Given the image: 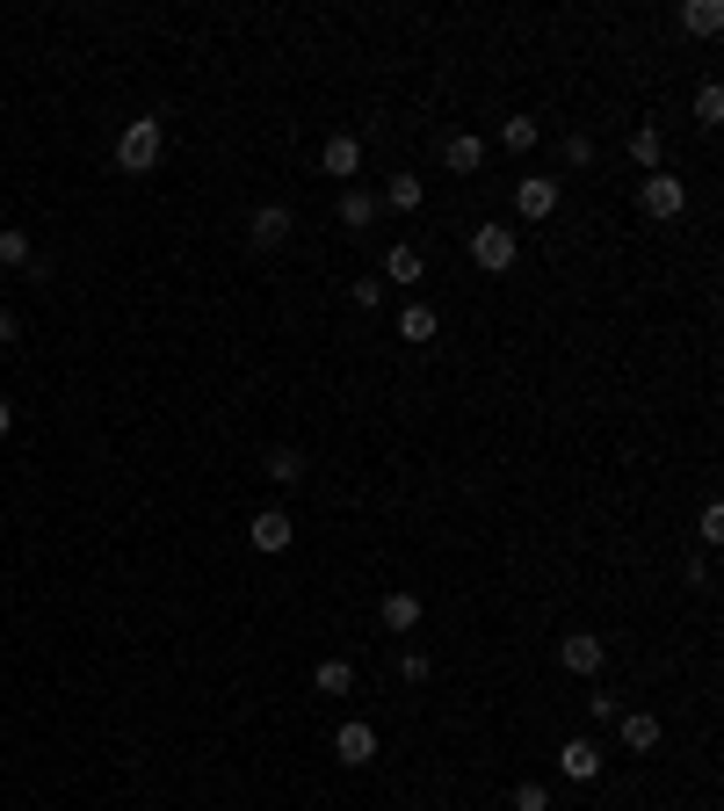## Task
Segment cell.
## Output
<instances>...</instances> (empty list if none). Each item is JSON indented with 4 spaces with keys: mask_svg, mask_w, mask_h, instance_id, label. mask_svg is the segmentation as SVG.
I'll list each match as a JSON object with an SVG mask.
<instances>
[{
    "mask_svg": "<svg viewBox=\"0 0 724 811\" xmlns=\"http://www.w3.org/2000/svg\"><path fill=\"white\" fill-rule=\"evenodd\" d=\"M160 153H167V131H160V117H131L117 139V167L123 174H153Z\"/></svg>",
    "mask_w": 724,
    "mask_h": 811,
    "instance_id": "obj_1",
    "label": "cell"
},
{
    "mask_svg": "<svg viewBox=\"0 0 724 811\" xmlns=\"http://www.w3.org/2000/svg\"><path fill=\"white\" fill-rule=\"evenodd\" d=\"M515 254H522V240L515 232H507V224H471V261H479L485 276H507V268H515Z\"/></svg>",
    "mask_w": 724,
    "mask_h": 811,
    "instance_id": "obj_2",
    "label": "cell"
},
{
    "mask_svg": "<svg viewBox=\"0 0 724 811\" xmlns=\"http://www.w3.org/2000/svg\"><path fill=\"white\" fill-rule=\"evenodd\" d=\"M638 210H645V218H659V224L681 218V210H689V182H681V174H667V167L645 174V182H638Z\"/></svg>",
    "mask_w": 724,
    "mask_h": 811,
    "instance_id": "obj_3",
    "label": "cell"
},
{
    "mask_svg": "<svg viewBox=\"0 0 724 811\" xmlns=\"http://www.w3.org/2000/svg\"><path fill=\"white\" fill-rule=\"evenodd\" d=\"M246 544H254V551H268V558H276V551H290V544H297L290 507H261V515L246 522Z\"/></svg>",
    "mask_w": 724,
    "mask_h": 811,
    "instance_id": "obj_4",
    "label": "cell"
},
{
    "mask_svg": "<svg viewBox=\"0 0 724 811\" xmlns=\"http://www.w3.org/2000/svg\"><path fill=\"white\" fill-rule=\"evenodd\" d=\"M290 204H261L254 218H246V246H254V254H276L283 240H290Z\"/></svg>",
    "mask_w": 724,
    "mask_h": 811,
    "instance_id": "obj_5",
    "label": "cell"
},
{
    "mask_svg": "<svg viewBox=\"0 0 724 811\" xmlns=\"http://www.w3.org/2000/svg\"><path fill=\"white\" fill-rule=\"evenodd\" d=\"M333 760H341V768H370V760H377V725H362V717L333 725Z\"/></svg>",
    "mask_w": 724,
    "mask_h": 811,
    "instance_id": "obj_6",
    "label": "cell"
},
{
    "mask_svg": "<svg viewBox=\"0 0 724 811\" xmlns=\"http://www.w3.org/2000/svg\"><path fill=\"white\" fill-rule=\"evenodd\" d=\"M602 659H608V645L594 638V631H566V638H558V667L580 673V681H586V673H602Z\"/></svg>",
    "mask_w": 724,
    "mask_h": 811,
    "instance_id": "obj_7",
    "label": "cell"
},
{
    "mask_svg": "<svg viewBox=\"0 0 724 811\" xmlns=\"http://www.w3.org/2000/svg\"><path fill=\"white\" fill-rule=\"evenodd\" d=\"M319 167H327L341 189H355V174H362V139H355V131H333V139L319 145Z\"/></svg>",
    "mask_w": 724,
    "mask_h": 811,
    "instance_id": "obj_8",
    "label": "cell"
},
{
    "mask_svg": "<svg viewBox=\"0 0 724 811\" xmlns=\"http://www.w3.org/2000/svg\"><path fill=\"white\" fill-rule=\"evenodd\" d=\"M420 276H428V254H420V246H384L377 283H398V291H406V283H420Z\"/></svg>",
    "mask_w": 724,
    "mask_h": 811,
    "instance_id": "obj_9",
    "label": "cell"
},
{
    "mask_svg": "<svg viewBox=\"0 0 724 811\" xmlns=\"http://www.w3.org/2000/svg\"><path fill=\"white\" fill-rule=\"evenodd\" d=\"M515 210H522L529 224H544V218L558 210V182H551V174H529V182L515 189Z\"/></svg>",
    "mask_w": 724,
    "mask_h": 811,
    "instance_id": "obj_10",
    "label": "cell"
},
{
    "mask_svg": "<svg viewBox=\"0 0 724 811\" xmlns=\"http://www.w3.org/2000/svg\"><path fill=\"white\" fill-rule=\"evenodd\" d=\"M616 732H623V746H630V754H659V739H667V725H659L652 710H630V717H616Z\"/></svg>",
    "mask_w": 724,
    "mask_h": 811,
    "instance_id": "obj_11",
    "label": "cell"
},
{
    "mask_svg": "<svg viewBox=\"0 0 724 811\" xmlns=\"http://www.w3.org/2000/svg\"><path fill=\"white\" fill-rule=\"evenodd\" d=\"M558 768H566V782H594V776H602V746H594V739H566V746H558Z\"/></svg>",
    "mask_w": 724,
    "mask_h": 811,
    "instance_id": "obj_12",
    "label": "cell"
},
{
    "mask_svg": "<svg viewBox=\"0 0 724 811\" xmlns=\"http://www.w3.org/2000/svg\"><path fill=\"white\" fill-rule=\"evenodd\" d=\"M377 623H384V631H398V638H406V631H420V594L392 588V594L377 602Z\"/></svg>",
    "mask_w": 724,
    "mask_h": 811,
    "instance_id": "obj_13",
    "label": "cell"
},
{
    "mask_svg": "<svg viewBox=\"0 0 724 811\" xmlns=\"http://www.w3.org/2000/svg\"><path fill=\"white\" fill-rule=\"evenodd\" d=\"M442 167H449V174H479V167H485V139H471V131H449V139H442Z\"/></svg>",
    "mask_w": 724,
    "mask_h": 811,
    "instance_id": "obj_14",
    "label": "cell"
},
{
    "mask_svg": "<svg viewBox=\"0 0 724 811\" xmlns=\"http://www.w3.org/2000/svg\"><path fill=\"white\" fill-rule=\"evenodd\" d=\"M377 204L406 218V210H420V204H428V182H420V174H392V182H384V196H377Z\"/></svg>",
    "mask_w": 724,
    "mask_h": 811,
    "instance_id": "obj_15",
    "label": "cell"
},
{
    "mask_svg": "<svg viewBox=\"0 0 724 811\" xmlns=\"http://www.w3.org/2000/svg\"><path fill=\"white\" fill-rule=\"evenodd\" d=\"M442 333V319H435V305H398V341H435Z\"/></svg>",
    "mask_w": 724,
    "mask_h": 811,
    "instance_id": "obj_16",
    "label": "cell"
},
{
    "mask_svg": "<svg viewBox=\"0 0 724 811\" xmlns=\"http://www.w3.org/2000/svg\"><path fill=\"white\" fill-rule=\"evenodd\" d=\"M377 196H370V189H341V224H348V232H370V224H377Z\"/></svg>",
    "mask_w": 724,
    "mask_h": 811,
    "instance_id": "obj_17",
    "label": "cell"
},
{
    "mask_svg": "<svg viewBox=\"0 0 724 811\" xmlns=\"http://www.w3.org/2000/svg\"><path fill=\"white\" fill-rule=\"evenodd\" d=\"M261 479H268V485H297V479H305V457H297V449H268V457H261Z\"/></svg>",
    "mask_w": 724,
    "mask_h": 811,
    "instance_id": "obj_18",
    "label": "cell"
},
{
    "mask_svg": "<svg viewBox=\"0 0 724 811\" xmlns=\"http://www.w3.org/2000/svg\"><path fill=\"white\" fill-rule=\"evenodd\" d=\"M311 689H319V695H348V689H355V667H348V659H319V667H311Z\"/></svg>",
    "mask_w": 724,
    "mask_h": 811,
    "instance_id": "obj_19",
    "label": "cell"
},
{
    "mask_svg": "<svg viewBox=\"0 0 724 811\" xmlns=\"http://www.w3.org/2000/svg\"><path fill=\"white\" fill-rule=\"evenodd\" d=\"M681 30H689V36H717L724 8H717V0H689V8H681Z\"/></svg>",
    "mask_w": 724,
    "mask_h": 811,
    "instance_id": "obj_20",
    "label": "cell"
},
{
    "mask_svg": "<svg viewBox=\"0 0 724 811\" xmlns=\"http://www.w3.org/2000/svg\"><path fill=\"white\" fill-rule=\"evenodd\" d=\"M536 139H544V123H536V117H501V145H507V153H536Z\"/></svg>",
    "mask_w": 724,
    "mask_h": 811,
    "instance_id": "obj_21",
    "label": "cell"
},
{
    "mask_svg": "<svg viewBox=\"0 0 724 811\" xmlns=\"http://www.w3.org/2000/svg\"><path fill=\"white\" fill-rule=\"evenodd\" d=\"M0 261H8V268H30V261H36V246H30L22 224H0Z\"/></svg>",
    "mask_w": 724,
    "mask_h": 811,
    "instance_id": "obj_22",
    "label": "cell"
},
{
    "mask_svg": "<svg viewBox=\"0 0 724 811\" xmlns=\"http://www.w3.org/2000/svg\"><path fill=\"white\" fill-rule=\"evenodd\" d=\"M695 123H703V131H717V123H724V87L717 80L695 87Z\"/></svg>",
    "mask_w": 724,
    "mask_h": 811,
    "instance_id": "obj_23",
    "label": "cell"
},
{
    "mask_svg": "<svg viewBox=\"0 0 724 811\" xmlns=\"http://www.w3.org/2000/svg\"><path fill=\"white\" fill-rule=\"evenodd\" d=\"M630 160H638L645 174H659V123H638V131H630Z\"/></svg>",
    "mask_w": 724,
    "mask_h": 811,
    "instance_id": "obj_24",
    "label": "cell"
},
{
    "mask_svg": "<svg viewBox=\"0 0 724 811\" xmlns=\"http://www.w3.org/2000/svg\"><path fill=\"white\" fill-rule=\"evenodd\" d=\"M428 673H435V659L420 653V645H406V653H398V681H414V689H420Z\"/></svg>",
    "mask_w": 724,
    "mask_h": 811,
    "instance_id": "obj_25",
    "label": "cell"
},
{
    "mask_svg": "<svg viewBox=\"0 0 724 811\" xmlns=\"http://www.w3.org/2000/svg\"><path fill=\"white\" fill-rule=\"evenodd\" d=\"M348 305H355V311H377L384 305V283L377 276H355V283H348Z\"/></svg>",
    "mask_w": 724,
    "mask_h": 811,
    "instance_id": "obj_26",
    "label": "cell"
},
{
    "mask_svg": "<svg viewBox=\"0 0 724 811\" xmlns=\"http://www.w3.org/2000/svg\"><path fill=\"white\" fill-rule=\"evenodd\" d=\"M507 804H515V811H551V790H544V782H515Z\"/></svg>",
    "mask_w": 724,
    "mask_h": 811,
    "instance_id": "obj_27",
    "label": "cell"
},
{
    "mask_svg": "<svg viewBox=\"0 0 724 811\" xmlns=\"http://www.w3.org/2000/svg\"><path fill=\"white\" fill-rule=\"evenodd\" d=\"M695 536H703L710 551H717V544H724V507H717V501H710L703 515H695Z\"/></svg>",
    "mask_w": 724,
    "mask_h": 811,
    "instance_id": "obj_28",
    "label": "cell"
},
{
    "mask_svg": "<svg viewBox=\"0 0 724 811\" xmlns=\"http://www.w3.org/2000/svg\"><path fill=\"white\" fill-rule=\"evenodd\" d=\"M586 717H594V725H616V717H623V703H616V695H586Z\"/></svg>",
    "mask_w": 724,
    "mask_h": 811,
    "instance_id": "obj_29",
    "label": "cell"
},
{
    "mask_svg": "<svg viewBox=\"0 0 724 811\" xmlns=\"http://www.w3.org/2000/svg\"><path fill=\"white\" fill-rule=\"evenodd\" d=\"M566 167H594V139H586V131L566 139Z\"/></svg>",
    "mask_w": 724,
    "mask_h": 811,
    "instance_id": "obj_30",
    "label": "cell"
},
{
    "mask_svg": "<svg viewBox=\"0 0 724 811\" xmlns=\"http://www.w3.org/2000/svg\"><path fill=\"white\" fill-rule=\"evenodd\" d=\"M8 341H22V319H15L8 305H0V348H8Z\"/></svg>",
    "mask_w": 724,
    "mask_h": 811,
    "instance_id": "obj_31",
    "label": "cell"
},
{
    "mask_svg": "<svg viewBox=\"0 0 724 811\" xmlns=\"http://www.w3.org/2000/svg\"><path fill=\"white\" fill-rule=\"evenodd\" d=\"M8 428H15V406H8V398H0V435H8Z\"/></svg>",
    "mask_w": 724,
    "mask_h": 811,
    "instance_id": "obj_32",
    "label": "cell"
}]
</instances>
